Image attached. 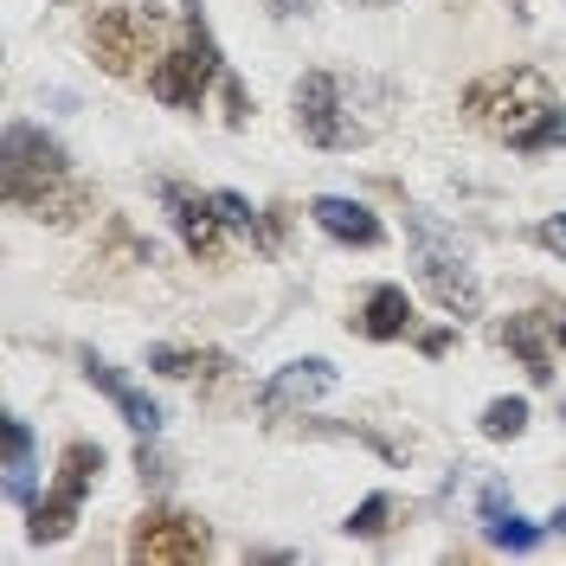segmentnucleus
<instances>
[{"mask_svg":"<svg viewBox=\"0 0 566 566\" xmlns=\"http://www.w3.org/2000/svg\"><path fill=\"white\" fill-rule=\"evenodd\" d=\"M463 116L483 136L509 142L515 155H547L566 142V109L547 84V71L534 65H495L463 91Z\"/></svg>","mask_w":566,"mask_h":566,"instance_id":"f257e3e1","label":"nucleus"},{"mask_svg":"<svg viewBox=\"0 0 566 566\" xmlns=\"http://www.w3.org/2000/svg\"><path fill=\"white\" fill-rule=\"evenodd\" d=\"M0 187H7V207H20L27 219H45V226H77L91 212V187L71 175L65 142L33 129V123H7Z\"/></svg>","mask_w":566,"mask_h":566,"instance_id":"f03ea898","label":"nucleus"},{"mask_svg":"<svg viewBox=\"0 0 566 566\" xmlns=\"http://www.w3.org/2000/svg\"><path fill=\"white\" fill-rule=\"evenodd\" d=\"M168 7L161 0H91L84 13V45L109 77H142L168 52Z\"/></svg>","mask_w":566,"mask_h":566,"instance_id":"7ed1b4c3","label":"nucleus"},{"mask_svg":"<svg viewBox=\"0 0 566 566\" xmlns=\"http://www.w3.org/2000/svg\"><path fill=\"white\" fill-rule=\"evenodd\" d=\"M219 77H226V59H219L212 20L200 13V0H180V39L148 65V97H161L168 109H200Z\"/></svg>","mask_w":566,"mask_h":566,"instance_id":"20e7f679","label":"nucleus"},{"mask_svg":"<svg viewBox=\"0 0 566 566\" xmlns=\"http://www.w3.org/2000/svg\"><path fill=\"white\" fill-rule=\"evenodd\" d=\"M406 232H412V251H419V283L431 290V303L444 310V316H483V277L470 271V258L458 251V239H444L438 232V219L431 212H406Z\"/></svg>","mask_w":566,"mask_h":566,"instance_id":"39448f33","label":"nucleus"},{"mask_svg":"<svg viewBox=\"0 0 566 566\" xmlns=\"http://www.w3.org/2000/svg\"><path fill=\"white\" fill-rule=\"evenodd\" d=\"M290 104H296L303 142H316L328 155H348L360 142H374V123H360L348 109V77H335V71H303L296 91H290Z\"/></svg>","mask_w":566,"mask_h":566,"instance_id":"423d86ee","label":"nucleus"},{"mask_svg":"<svg viewBox=\"0 0 566 566\" xmlns=\"http://www.w3.org/2000/svg\"><path fill=\"white\" fill-rule=\"evenodd\" d=\"M104 476V444H91V438H71L65 451H59V483H52V495H39L33 522H27V534H33V547H52V541H65L71 528H77V509H84V495H91V483Z\"/></svg>","mask_w":566,"mask_h":566,"instance_id":"0eeeda50","label":"nucleus"},{"mask_svg":"<svg viewBox=\"0 0 566 566\" xmlns=\"http://www.w3.org/2000/svg\"><path fill=\"white\" fill-rule=\"evenodd\" d=\"M212 554V528L187 509H142L129 528V560L142 566H200Z\"/></svg>","mask_w":566,"mask_h":566,"instance_id":"6e6552de","label":"nucleus"},{"mask_svg":"<svg viewBox=\"0 0 566 566\" xmlns=\"http://www.w3.org/2000/svg\"><path fill=\"white\" fill-rule=\"evenodd\" d=\"M161 207H168L180 245L193 251V258H219V245H226L232 226L219 219V200H212V193H193V187H180V180H161Z\"/></svg>","mask_w":566,"mask_h":566,"instance_id":"1a4fd4ad","label":"nucleus"},{"mask_svg":"<svg viewBox=\"0 0 566 566\" xmlns=\"http://www.w3.org/2000/svg\"><path fill=\"white\" fill-rule=\"evenodd\" d=\"M322 392H335V367H328L322 354H310V360H290V367H277V374L264 380L258 412H264V419H290V412L316 406Z\"/></svg>","mask_w":566,"mask_h":566,"instance_id":"9d476101","label":"nucleus"},{"mask_svg":"<svg viewBox=\"0 0 566 566\" xmlns=\"http://www.w3.org/2000/svg\"><path fill=\"white\" fill-rule=\"evenodd\" d=\"M310 219H316V226L328 232V239H335V245L374 251L380 239H387L380 212L367 207V200H348V193H316V200H310Z\"/></svg>","mask_w":566,"mask_h":566,"instance_id":"9b49d317","label":"nucleus"},{"mask_svg":"<svg viewBox=\"0 0 566 566\" xmlns=\"http://www.w3.org/2000/svg\"><path fill=\"white\" fill-rule=\"evenodd\" d=\"M476 515H483V541H490V547H509V554H528L534 541L547 534V522H528V515L515 509V495L502 490V483H483Z\"/></svg>","mask_w":566,"mask_h":566,"instance_id":"f8f14e48","label":"nucleus"},{"mask_svg":"<svg viewBox=\"0 0 566 566\" xmlns=\"http://www.w3.org/2000/svg\"><path fill=\"white\" fill-rule=\"evenodd\" d=\"M84 380H91V387L104 392V399H109V406H116V412H123L129 424H136L142 438H155V431H161V406H155V399H148L142 387H129V380H123V374L109 367L104 354H91V348H84Z\"/></svg>","mask_w":566,"mask_h":566,"instance_id":"ddd939ff","label":"nucleus"},{"mask_svg":"<svg viewBox=\"0 0 566 566\" xmlns=\"http://www.w3.org/2000/svg\"><path fill=\"white\" fill-rule=\"evenodd\" d=\"M354 322H360L367 342H399V335H412V296L399 283H374Z\"/></svg>","mask_w":566,"mask_h":566,"instance_id":"4468645a","label":"nucleus"},{"mask_svg":"<svg viewBox=\"0 0 566 566\" xmlns=\"http://www.w3.org/2000/svg\"><path fill=\"white\" fill-rule=\"evenodd\" d=\"M547 335H554V322L547 316H509L502 322V348H515V360L528 367L534 387L554 380V348H547Z\"/></svg>","mask_w":566,"mask_h":566,"instance_id":"2eb2a0df","label":"nucleus"},{"mask_svg":"<svg viewBox=\"0 0 566 566\" xmlns=\"http://www.w3.org/2000/svg\"><path fill=\"white\" fill-rule=\"evenodd\" d=\"M0 438H7V502L13 509H33V424L20 419V412H7L0 419Z\"/></svg>","mask_w":566,"mask_h":566,"instance_id":"dca6fc26","label":"nucleus"},{"mask_svg":"<svg viewBox=\"0 0 566 566\" xmlns=\"http://www.w3.org/2000/svg\"><path fill=\"white\" fill-rule=\"evenodd\" d=\"M148 367H155L161 380H200V387H212V380L232 374V360L219 348H148Z\"/></svg>","mask_w":566,"mask_h":566,"instance_id":"f3484780","label":"nucleus"},{"mask_svg":"<svg viewBox=\"0 0 566 566\" xmlns=\"http://www.w3.org/2000/svg\"><path fill=\"white\" fill-rule=\"evenodd\" d=\"M528 431V399H490L483 406V438L490 444H509V438H522Z\"/></svg>","mask_w":566,"mask_h":566,"instance_id":"a211bd4d","label":"nucleus"},{"mask_svg":"<svg viewBox=\"0 0 566 566\" xmlns=\"http://www.w3.org/2000/svg\"><path fill=\"white\" fill-rule=\"evenodd\" d=\"M348 534H360V541H374V534H387L392 528V495H367L360 509H354L348 522H342Z\"/></svg>","mask_w":566,"mask_h":566,"instance_id":"6ab92c4d","label":"nucleus"},{"mask_svg":"<svg viewBox=\"0 0 566 566\" xmlns=\"http://www.w3.org/2000/svg\"><path fill=\"white\" fill-rule=\"evenodd\" d=\"M212 200H219V219H226L232 232H258V226H264V212H251V200H239V193H226V187H219Z\"/></svg>","mask_w":566,"mask_h":566,"instance_id":"aec40b11","label":"nucleus"},{"mask_svg":"<svg viewBox=\"0 0 566 566\" xmlns=\"http://www.w3.org/2000/svg\"><path fill=\"white\" fill-rule=\"evenodd\" d=\"M534 245H541V251H560V258H566V212H547V219L534 226Z\"/></svg>","mask_w":566,"mask_h":566,"instance_id":"412c9836","label":"nucleus"},{"mask_svg":"<svg viewBox=\"0 0 566 566\" xmlns=\"http://www.w3.org/2000/svg\"><path fill=\"white\" fill-rule=\"evenodd\" d=\"M136 470H142V483H168V463H161V451H155L148 438L136 444Z\"/></svg>","mask_w":566,"mask_h":566,"instance_id":"4be33fe9","label":"nucleus"},{"mask_svg":"<svg viewBox=\"0 0 566 566\" xmlns=\"http://www.w3.org/2000/svg\"><path fill=\"white\" fill-rule=\"evenodd\" d=\"M271 7V20H296V13H310V0H264Z\"/></svg>","mask_w":566,"mask_h":566,"instance_id":"5701e85b","label":"nucleus"},{"mask_svg":"<svg viewBox=\"0 0 566 566\" xmlns=\"http://www.w3.org/2000/svg\"><path fill=\"white\" fill-rule=\"evenodd\" d=\"M419 348L424 354H444V348H451V328H431V335H419Z\"/></svg>","mask_w":566,"mask_h":566,"instance_id":"b1692460","label":"nucleus"},{"mask_svg":"<svg viewBox=\"0 0 566 566\" xmlns=\"http://www.w3.org/2000/svg\"><path fill=\"white\" fill-rule=\"evenodd\" d=\"M547 528H554V534H560V541H566V502H560V509H554V515H547Z\"/></svg>","mask_w":566,"mask_h":566,"instance_id":"393cba45","label":"nucleus"},{"mask_svg":"<svg viewBox=\"0 0 566 566\" xmlns=\"http://www.w3.org/2000/svg\"><path fill=\"white\" fill-rule=\"evenodd\" d=\"M547 322H554V335H560V342H566V310H560V316H547Z\"/></svg>","mask_w":566,"mask_h":566,"instance_id":"a878e982","label":"nucleus"},{"mask_svg":"<svg viewBox=\"0 0 566 566\" xmlns=\"http://www.w3.org/2000/svg\"><path fill=\"white\" fill-rule=\"evenodd\" d=\"M354 7H392V0H354Z\"/></svg>","mask_w":566,"mask_h":566,"instance_id":"bb28decb","label":"nucleus"}]
</instances>
